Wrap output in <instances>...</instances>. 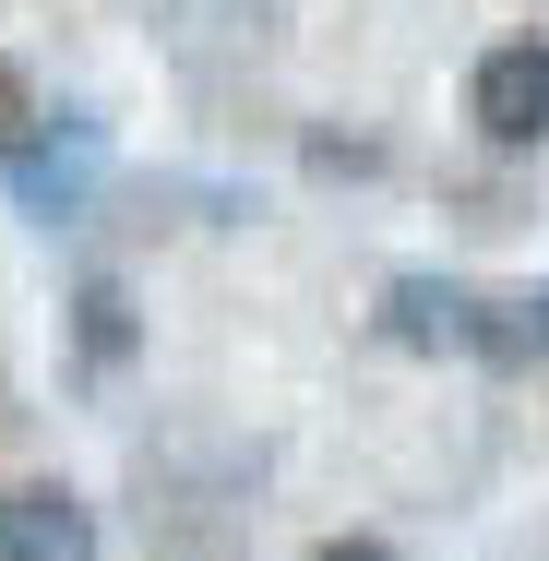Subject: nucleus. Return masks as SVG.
Masks as SVG:
<instances>
[{"label":"nucleus","instance_id":"423d86ee","mask_svg":"<svg viewBox=\"0 0 549 561\" xmlns=\"http://www.w3.org/2000/svg\"><path fill=\"white\" fill-rule=\"evenodd\" d=\"M24 144H36V96H24V72L0 60V168H12Z\"/></svg>","mask_w":549,"mask_h":561},{"label":"nucleus","instance_id":"f257e3e1","mask_svg":"<svg viewBox=\"0 0 549 561\" xmlns=\"http://www.w3.org/2000/svg\"><path fill=\"white\" fill-rule=\"evenodd\" d=\"M382 335L394 346H431V358H538L526 335V299H478V287H442V275H407L382 287Z\"/></svg>","mask_w":549,"mask_h":561},{"label":"nucleus","instance_id":"20e7f679","mask_svg":"<svg viewBox=\"0 0 549 561\" xmlns=\"http://www.w3.org/2000/svg\"><path fill=\"white\" fill-rule=\"evenodd\" d=\"M180 24H192V36H263L275 0H180Z\"/></svg>","mask_w":549,"mask_h":561},{"label":"nucleus","instance_id":"7ed1b4c3","mask_svg":"<svg viewBox=\"0 0 549 561\" xmlns=\"http://www.w3.org/2000/svg\"><path fill=\"white\" fill-rule=\"evenodd\" d=\"M0 561H96V514L60 478H24L0 490Z\"/></svg>","mask_w":549,"mask_h":561},{"label":"nucleus","instance_id":"39448f33","mask_svg":"<svg viewBox=\"0 0 549 561\" xmlns=\"http://www.w3.org/2000/svg\"><path fill=\"white\" fill-rule=\"evenodd\" d=\"M84 346L96 358H131V299L119 287H84Z\"/></svg>","mask_w":549,"mask_h":561},{"label":"nucleus","instance_id":"6e6552de","mask_svg":"<svg viewBox=\"0 0 549 561\" xmlns=\"http://www.w3.org/2000/svg\"><path fill=\"white\" fill-rule=\"evenodd\" d=\"M526 335H538V358H549V287H538V299H526Z\"/></svg>","mask_w":549,"mask_h":561},{"label":"nucleus","instance_id":"f03ea898","mask_svg":"<svg viewBox=\"0 0 549 561\" xmlns=\"http://www.w3.org/2000/svg\"><path fill=\"white\" fill-rule=\"evenodd\" d=\"M466 108H478L490 144H549V36L490 48V60H478V84H466Z\"/></svg>","mask_w":549,"mask_h":561},{"label":"nucleus","instance_id":"0eeeda50","mask_svg":"<svg viewBox=\"0 0 549 561\" xmlns=\"http://www.w3.org/2000/svg\"><path fill=\"white\" fill-rule=\"evenodd\" d=\"M311 561H394V550H382V538H323Z\"/></svg>","mask_w":549,"mask_h":561}]
</instances>
